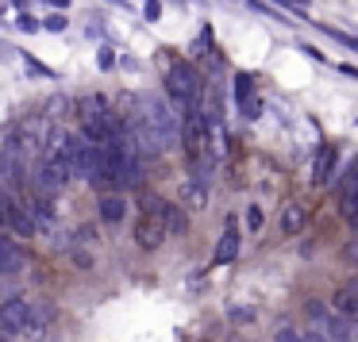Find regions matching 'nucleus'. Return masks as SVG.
Wrapping results in <instances>:
<instances>
[{"label": "nucleus", "mask_w": 358, "mask_h": 342, "mask_svg": "<svg viewBox=\"0 0 358 342\" xmlns=\"http://www.w3.org/2000/svg\"><path fill=\"white\" fill-rule=\"evenodd\" d=\"M166 93H170L173 108L181 112V119H185L189 112H201L204 81H201V73H196L189 62H178L170 73H166Z\"/></svg>", "instance_id": "1"}, {"label": "nucleus", "mask_w": 358, "mask_h": 342, "mask_svg": "<svg viewBox=\"0 0 358 342\" xmlns=\"http://www.w3.org/2000/svg\"><path fill=\"white\" fill-rule=\"evenodd\" d=\"M170 235V204L162 196H143V216L135 223V242L143 250H158Z\"/></svg>", "instance_id": "2"}, {"label": "nucleus", "mask_w": 358, "mask_h": 342, "mask_svg": "<svg viewBox=\"0 0 358 342\" xmlns=\"http://www.w3.org/2000/svg\"><path fill=\"white\" fill-rule=\"evenodd\" d=\"M143 112H147V124L155 127L162 150H173V147H178V142H181V112L170 108L162 96H147V101H143Z\"/></svg>", "instance_id": "3"}, {"label": "nucleus", "mask_w": 358, "mask_h": 342, "mask_svg": "<svg viewBox=\"0 0 358 342\" xmlns=\"http://www.w3.org/2000/svg\"><path fill=\"white\" fill-rule=\"evenodd\" d=\"M0 219H4V227H8V231H16V235H35V231H39L31 208H24V204L16 200V193H12V188H4V193H0Z\"/></svg>", "instance_id": "4"}, {"label": "nucleus", "mask_w": 358, "mask_h": 342, "mask_svg": "<svg viewBox=\"0 0 358 342\" xmlns=\"http://www.w3.org/2000/svg\"><path fill=\"white\" fill-rule=\"evenodd\" d=\"M35 311H31V300H4V308H0V331H4V339H16V334H27V327H31Z\"/></svg>", "instance_id": "5"}, {"label": "nucleus", "mask_w": 358, "mask_h": 342, "mask_svg": "<svg viewBox=\"0 0 358 342\" xmlns=\"http://www.w3.org/2000/svg\"><path fill=\"white\" fill-rule=\"evenodd\" d=\"M339 211L347 219H355V211H358V162L339 177Z\"/></svg>", "instance_id": "6"}, {"label": "nucleus", "mask_w": 358, "mask_h": 342, "mask_svg": "<svg viewBox=\"0 0 358 342\" xmlns=\"http://www.w3.org/2000/svg\"><path fill=\"white\" fill-rule=\"evenodd\" d=\"M235 104H239V112L247 119H258L262 104H258V96H255V77H247V73H239V77H235Z\"/></svg>", "instance_id": "7"}, {"label": "nucleus", "mask_w": 358, "mask_h": 342, "mask_svg": "<svg viewBox=\"0 0 358 342\" xmlns=\"http://www.w3.org/2000/svg\"><path fill=\"white\" fill-rule=\"evenodd\" d=\"M239 258V223L235 219H227L224 223V235H220V242H216V254H212V262L216 265H227V262H235Z\"/></svg>", "instance_id": "8"}, {"label": "nucleus", "mask_w": 358, "mask_h": 342, "mask_svg": "<svg viewBox=\"0 0 358 342\" xmlns=\"http://www.w3.org/2000/svg\"><path fill=\"white\" fill-rule=\"evenodd\" d=\"M24 265H27V254L16 246V239H0V273L4 277H16Z\"/></svg>", "instance_id": "9"}, {"label": "nucleus", "mask_w": 358, "mask_h": 342, "mask_svg": "<svg viewBox=\"0 0 358 342\" xmlns=\"http://www.w3.org/2000/svg\"><path fill=\"white\" fill-rule=\"evenodd\" d=\"M316 315H320V327L331 334V342H350V339H355V327H358V323H350L343 311H335V315H324V311H316Z\"/></svg>", "instance_id": "10"}, {"label": "nucleus", "mask_w": 358, "mask_h": 342, "mask_svg": "<svg viewBox=\"0 0 358 342\" xmlns=\"http://www.w3.org/2000/svg\"><path fill=\"white\" fill-rule=\"evenodd\" d=\"M335 158H339V147H320V154H316V162H312V181L316 185H324V181H331V173H335Z\"/></svg>", "instance_id": "11"}, {"label": "nucleus", "mask_w": 358, "mask_h": 342, "mask_svg": "<svg viewBox=\"0 0 358 342\" xmlns=\"http://www.w3.org/2000/svg\"><path fill=\"white\" fill-rule=\"evenodd\" d=\"M50 200H55V196L35 193V196H31V204H27V208H31V216H35V223H39V227H47V231L58 223V211H55V204H50Z\"/></svg>", "instance_id": "12"}, {"label": "nucleus", "mask_w": 358, "mask_h": 342, "mask_svg": "<svg viewBox=\"0 0 358 342\" xmlns=\"http://www.w3.org/2000/svg\"><path fill=\"white\" fill-rule=\"evenodd\" d=\"M304 223H308V208H304V204H285V211H281V231L301 235Z\"/></svg>", "instance_id": "13"}, {"label": "nucleus", "mask_w": 358, "mask_h": 342, "mask_svg": "<svg viewBox=\"0 0 358 342\" xmlns=\"http://www.w3.org/2000/svg\"><path fill=\"white\" fill-rule=\"evenodd\" d=\"M181 200H185L189 208H208V185H204L201 177L185 181V188H181Z\"/></svg>", "instance_id": "14"}, {"label": "nucleus", "mask_w": 358, "mask_h": 342, "mask_svg": "<svg viewBox=\"0 0 358 342\" xmlns=\"http://www.w3.org/2000/svg\"><path fill=\"white\" fill-rule=\"evenodd\" d=\"M124 211H127L124 196H101V219H104V223H120Z\"/></svg>", "instance_id": "15"}, {"label": "nucleus", "mask_w": 358, "mask_h": 342, "mask_svg": "<svg viewBox=\"0 0 358 342\" xmlns=\"http://www.w3.org/2000/svg\"><path fill=\"white\" fill-rule=\"evenodd\" d=\"M331 304H335V311H343V315L350 319V323H358V296H350V292H339Z\"/></svg>", "instance_id": "16"}, {"label": "nucleus", "mask_w": 358, "mask_h": 342, "mask_svg": "<svg viewBox=\"0 0 358 342\" xmlns=\"http://www.w3.org/2000/svg\"><path fill=\"white\" fill-rule=\"evenodd\" d=\"M70 108H73V104L66 101V96H50V101H47V119H50V124H58V119L70 116Z\"/></svg>", "instance_id": "17"}, {"label": "nucleus", "mask_w": 358, "mask_h": 342, "mask_svg": "<svg viewBox=\"0 0 358 342\" xmlns=\"http://www.w3.org/2000/svg\"><path fill=\"white\" fill-rule=\"evenodd\" d=\"M320 31L331 35L339 47H347V50H355V54H358V35H347V31H339V27H327V24H320Z\"/></svg>", "instance_id": "18"}, {"label": "nucleus", "mask_w": 358, "mask_h": 342, "mask_svg": "<svg viewBox=\"0 0 358 342\" xmlns=\"http://www.w3.org/2000/svg\"><path fill=\"white\" fill-rule=\"evenodd\" d=\"M170 231L173 235H185L189 231V216H185V208H178V204H170Z\"/></svg>", "instance_id": "19"}, {"label": "nucleus", "mask_w": 358, "mask_h": 342, "mask_svg": "<svg viewBox=\"0 0 358 342\" xmlns=\"http://www.w3.org/2000/svg\"><path fill=\"white\" fill-rule=\"evenodd\" d=\"M43 27H47V31H55V35H62L66 31V16H62V12H55L50 20H43Z\"/></svg>", "instance_id": "20"}, {"label": "nucleus", "mask_w": 358, "mask_h": 342, "mask_svg": "<svg viewBox=\"0 0 358 342\" xmlns=\"http://www.w3.org/2000/svg\"><path fill=\"white\" fill-rule=\"evenodd\" d=\"M16 27H20V31H31V35H35V31H39L43 24H39V20H35V16H20V20H16Z\"/></svg>", "instance_id": "21"}, {"label": "nucleus", "mask_w": 358, "mask_h": 342, "mask_svg": "<svg viewBox=\"0 0 358 342\" xmlns=\"http://www.w3.org/2000/svg\"><path fill=\"white\" fill-rule=\"evenodd\" d=\"M143 16H147L150 24H155V20L162 16V4H158V0H147V4H143Z\"/></svg>", "instance_id": "22"}, {"label": "nucleus", "mask_w": 358, "mask_h": 342, "mask_svg": "<svg viewBox=\"0 0 358 342\" xmlns=\"http://www.w3.org/2000/svg\"><path fill=\"white\" fill-rule=\"evenodd\" d=\"M304 342H331V334H324V327H316V331H304Z\"/></svg>", "instance_id": "23"}, {"label": "nucleus", "mask_w": 358, "mask_h": 342, "mask_svg": "<svg viewBox=\"0 0 358 342\" xmlns=\"http://www.w3.org/2000/svg\"><path fill=\"white\" fill-rule=\"evenodd\" d=\"M247 227H250V231L262 227V211H258V208H247Z\"/></svg>", "instance_id": "24"}, {"label": "nucleus", "mask_w": 358, "mask_h": 342, "mask_svg": "<svg viewBox=\"0 0 358 342\" xmlns=\"http://www.w3.org/2000/svg\"><path fill=\"white\" fill-rule=\"evenodd\" d=\"M27 70H31V73H39V77H50V70H47L43 62H35L31 54H27Z\"/></svg>", "instance_id": "25"}, {"label": "nucleus", "mask_w": 358, "mask_h": 342, "mask_svg": "<svg viewBox=\"0 0 358 342\" xmlns=\"http://www.w3.org/2000/svg\"><path fill=\"white\" fill-rule=\"evenodd\" d=\"M278 342H304V334H296V331H278Z\"/></svg>", "instance_id": "26"}, {"label": "nucleus", "mask_w": 358, "mask_h": 342, "mask_svg": "<svg viewBox=\"0 0 358 342\" xmlns=\"http://www.w3.org/2000/svg\"><path fill=\"white\" fill-rule=\"evenodd\" d=\"M101 66H104V70H112V50H108V47L101 50Z\"/></svg>", "instance_id": "27"}, {"label": "nucleus", "mask_w": 358, "mask_h": 342, "mask_svg": "<svg viewBox=\"0 0 358 342\" xmlns=\"http://www.w3.org/2000/svg\"><path fill=\"white\" fill-rule=\"evenodd\" d=\"M273 4H285V8H293V12H304L301 0H273Z\"/></svg>", "instance_id": "28"}, {"label": "nucleus", "mask_w": 358, "mask_h": 342, "mask_svg": "<svg viewBox=\"0 0 358 342\" xmlns=\"http://www.w3.org/2000/svg\"><path fill=\"white\" fill-rule=\"evenodd\" d=\"M47 4H55V8H62V12H66V4H70V0H47Z\"/></svg>", "instance_id": "29"}, {"label": "nucleus", "mask_w": 358, "mask_h": 342, "mask_svg": "<svg viewBox=\"0 0 358 342\" xmlns=\"http://www.w3.org/2000/svg\"><path fill=\"white\" fill-rule=\"evenodd\" d=\"M350 223H355V231H358V211H355V219H350Z\"/></svg>", "instance_id": "30"}, {"label": "nucleus", "mask_w": 358, "mask_h": 342, "mask_svg": "<svg viewBox=\"0 0 358 342\" xmlns=\"http://www.w3.org/2000/svg\"><path fill=\"white\" fill-rule=\"evenodd\" d=\"M4 342H16V339H4Z\"/></svg>", "instance_id": "31"}, {"label": "nucleus", "mask_w": 358, "mask_h": 342, "mask_svg": "<svg viewBox=\"0 0 358 342\" xmlns=\"http://www.w3.org/2000/svg\"><path fill=\"white\" fill-rule=\"evenodd\" d=\"M204 342H212V339H204Z\"/></svg>", "instance_id": "32"}, {"label": "nucleus", "mask_w": 358, "mask_h": 342, "mask_svg": "<svg viewBox=\"0 0 358 342\" xmlns=\"http://www.w3.org/2000/svg\"><path fill=\"white\" fill-rule=\"evenodd\" d=\"M235 342H243V339H235Z\"/></svg>", "instance_id": "33"}]
</instances>
